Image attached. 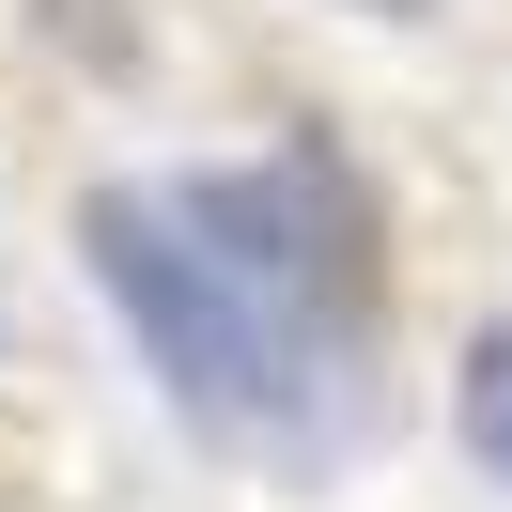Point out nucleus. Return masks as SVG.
Instances as JSON below:
<instances>
[{
    "mask_svg": "<svg viewBox=\"0 0 512 512\" xmlns=\"http://www.w3.org/2000/svg\"><path fill=\"white\" fill-rule=\"evenodd\" d=\"M78 264L202 435L326 450V419L373 373V202L326 140H280L249 171H171V187H94Z\"/></svg>",
    "mask_w": 512,
    "mask_h": 512,
    "instance_id": "1",
    "label": "nucleus"
},
{
    "mask_svg": "<svg viewBox=\"0 0 512 512\" xmlns=\"http://www.w3.org/2000/svg\"><path fill=\"white\" fill-rule=\"evenodd\" d=\"M450 435H466L481 466L512 481V311H481V326H466V357H450Z\"/></svg>",
    "mask_w": 512,
    "mask_h": 512,
    "instance_id": "2",
    "label": "nucleus"
}]
</instances>
